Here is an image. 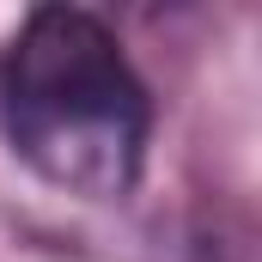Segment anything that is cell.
I'll return each instance as SVG.
<instances>
[{
	"mask_svg": "<svg viewBox=\"0 0 262 262\" xmlns=\"http://www.w3.org/2000/svg\"><path fill=\"white\" fill-rule=\"evenodd\" d=\"M12 152L67 195H128L146 159L152 104L122 43L79 6H37L0 73Z\"/></svg>",
	"mask_w": 262,
	"mask_h": 262,
	"instance_id": "1",
	"label": "cell"
}]
</instances>
